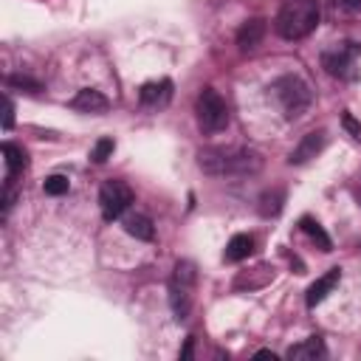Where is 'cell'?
Returning a JSON list of instances; mask_svg holds the SVG:
<instances>
[{
	"label": "cell",
	"instance_id": "1",
	"mask_svg": "<svg viewBox=\"0 0 361 361\" xmlns=\"http://www.w3.org/2000/svg\"><path fill=\"white\" fill-rule=\"evenodd\" d=\"M197 164L206 175L214 178H240V175H254L262 166L259 152L254 149H200Z\"/></svg>",
	"mask_w": 361,
	"mask_h": 361
},
{
	"label": "cell",
	"instance_id": "2",
	"mask_svg": "<svg viewBox=\"0 0 361 361\" xmlns=\"http://www.w3.org/2000/svg\"><path fill=\"white\" fill-rule=\"evenodd\" d=\"M319 20H322L319 0H288L276 14L274 28L282 39H305L307 34L316 31Z\"/></svg>",
	"mask_w": 361,
	"mask_h": 361
},
{
	"label": "cell",
	"instance_id": "3",
	"mask_svg": "<svg viewBox=\"0 0 361 361\" xmlns=\"http://www.w3.org/2000/svg\"><path fill=\"white\" fill-rule=\"evenodd\" d=\"M195 265L189 259H178L169 276V307L178 322H183L192 310V290H195Z\"/></svg>",
	"mask_w": 361,
	"mask_h": 361
},
{
	"label": "cell",
	"instance_id": "4",
	"mask_svg": "<svg viewBox=\"0 0 361 361\" xmlns=\"http://www.w3.org/2000/svg\"><path fill=\"white\" fill-rule=\"evenodd\" d=\"M195 113H197V124L203 133H220L228 127V107L214 87L200 90V96L195 102Z\"/></svg>",
	"mask_w": 361,
	"mask_h": 361
},
{
	"label": "cell",
	"instance_id": "5",
	"mask_svg": "<svg viewBox=\"0 0 361 361\" xmlns=\"http://www.w3.org/2000/svg\"><path fill=\"white\" fill-rule=\"evenodd\" d=\"M274 96L282 104L285 118H299L310 104V87L299 76H282L274 82Z\"/></svg>",
	"mask_w": 361,
	"mask_h": 361
},
{
	"label": "cell",
	"instance_id": "6",
	"mask_svg": "<svg viewBox=\"0 0 361 361\" xmlns=\"http://www.w3.org/2000/svg\"><path fill=\"white\" fill-rule=\"evenodd\" d=\"M130 203H133V189L124 180H107V183H102V189H99V209H102V217L107 223L116 220V217H121Z\"/></svg>",
	"mask_w": 361,
	"mask_h": 361
},
{
	"label": "cell",
	"instance_id": "7",
	"mask_svg": "<svg viewBox=\"0 0 361 361\" xmlns=\"http://www.w3.org/2000/svg\"><path fill=\"white\" fill-rule=\"evenodd\" d=\"M355 56H358V45L355 42H341V45H336V48L322 54V65H324V71L330 76L347 79V76H353Z\"/></svg>",
	"mask_w": 361,
	"mask_h": 361
},
{
	"label": "cell",
	"instance_id": "8",
	"mask_svg": "<svg viewBox=\"0 0 361 361\" xmlns=\"http://www.w3.org/2000/svg\"><path fill=\"white\" fill-rule=\"evenodd\" d=\"M322 149H324V133H322V130H313V133L302 135V141L290 149L288 164H290V166H302V164H307L310 158H316Z\"/></svg>",
	"mask_w": 361,
	"mask_h": 361
},
{
	"label": "cell",
	"instance_id": "9",
	"mask_svg": "<svg viewBox=\"0 0 361 361\" xmlns=\"http://www.w3.org/2000/svg\"><path fill=\"white\" fill-rule=\"evenodd\" d=\"M274 274H276L274 265L259 262V265H254V268L237 274V279H234V290H257V288H265V285L274 279Z\"/></svg>",
	"mask_w": 361,
	"mask_h": 361
},
{
	"label": "cell",
	"instance_id": "10",
	"mask_svg": "<svg viewBox=\"0 0 361 361\" xmlns=\"http://www.w3.org/2000/svg\"><path fill=\"white\" fill-rule=\"evenodd\" d=\"M3 155H6V186H14L17 175H23L25 166H28V155H25L23 147H17L11 141L3 144Z\"/></svg>",
	"mask_w": 361,
	"mask_h": 361
},
{
	"label": "cell",
	"instance_id": "11",
	"mask_svg": "<svg viewBox=\"0 0 361 361\" xmlns=\"http://www.w3.org/2000/svg\"><path fill=\"white\" fill-rule=\"evenodd\" d=\"M338 279H341V268H330L324 276H319L310 288H307V296H305V302H307V307H316V305H322L324 299H327V293L338 285Z\"/></svg>",
	"mask_w": 361,
	"mask_h": 361
},
{
	"label": "cell",
	"instance_id": "12",
	"mask_svg": "<svg viewBox=\"0 0 361 361\" xmlns=\"http://www.w3.org/2000/svg\"><path fill=\"white\" fill-rule=\"evenodd\" d=\"M265 20L262 17H251V20H245L243 25H240V31H237V45H240V51H254L259 42H262V37H265Z\"/></svg>",
	"mask_w": 361,
	"mask_h": 361
},
{
	"label": "cell",
	"instance_id": "13",
	"mask_svg": "<svg viewBox=\"0 0 361 361\" xmlns=\"http://www.w3.org/2000/svg\"><path fill=\"white\" fill-rule=\"evenodd\" d=\"M172 96V82L169 79H158V82H144L141 90H138V99L144 107H158V104H166Z\"/></svg>",
	"mask_w": 361,
	"mask_h": 361
},
{
	"label": "cell",
	"instance_id": "14",
	"mask_svg": "<svg viewBox=\"0 0 361 361\" xmlns=\"http://www.w3.org/2000/svg\"><path fill=\"white\" fill-rule=\"evenodd\" d=\"M107 104H110L107 96L99 93V90H93V87H82V90L71 99V107L79 110V113H104Z\"/></svg>",
	"mask_w": 361,
	"mask_h": 361
},
{
	"label": "cell",
	"instance_id": "15",
	"mask_svg": "<svg viewBox=\"0 0 361 361\" xmlns=\"http://www.w3.org/2000/svg\"><path fill=\"white\" fill-rule=\"evenodd\" d=\"M324 355V341H322V336H307L305 341H299V344H293L290 350H288V358L290 361H316V358H322Z\"/></svg>",
	"mask_w": 361,
	"mask_h": 361
},
{
	"label": "cell",
	"instance_id": "16",
	"mask_svg": "<svg viewBox=\"0 0 361 361\" xmlns=\"http://www.w3.org/2000/svg\"><path fill=\"white\" fill-rule=\"evenodd\" d=\"M254 251V237L251 234H234L223 251V259L226 262H243L248 254Z\"/></svg>",
	"mask_w": 361,
	"mask_h": 361
},
{
	"label": "cell",
	"instance_id": "17",
	"mask_svg": "<svg viewBox=\"0 0 361 361\" xmlns=\"http://www.w3.org/2000/svg\"><path fill=\"white\" fill-rule=\"evenodd\" d=\"M124 231L130 237H135V240H144V243H149L155 237V226H152V220L147 214H130L124 220Z\"/></svg>",
	"mask_w": 361,
	"mask_h": 361
},
{
	"label": "cell",
	"instance_id": "18",
	"mask_svg": "<svg viewBox=\"0 0 361 361\" xmlns=\"http://www.w3.org/2000/svg\"><path fill=\"white\" fill-rule=\"evenodd\" d=\"M282 203H285V192H282L279 186L265 189V192L259 195V214H262V217H276V214L282 212Z\"/></svg>",
	"mask_w": 361,
	"mask_h": 361
},
{
	"label": "cell",
	"instance_id": "19",
	"mask_svg": "<svg viewBox=\"0 0 361 361\" xmlns=\"http://www.w3.org/2000/svg\"><path fill=\"white\" fill-rule=\"evenodd\" d=\"M299 228H302L313 243H319V248H322V251H330V245H333V243H330V237L324 234V228H322L313 217H302V220H299Z\"/></svg>",
	"mask_w": 361,
	"mask_h": 361
},
{
	"label": "cell",
	"instance_id": "20",
	"mask_svg": "<svg viewBox=\"0 0 361 361\" xmlns=\"http://www.w3.org/2000/svg\"><path fill=\"white\" fill-rule=\"evenodd\" d=\"M42 189H45V195L59 197V195H65V192L71 189V180H68L65 175H48V178L42 180Z\"/></svg>",
	"mask_w": 361,
	"mask_h": 361
},
{
	"label": "cell",
	"instance_id": "21",
	"mask_svg": "<svg viewBox=\"0 0 361 361\" xmlns=\"http://www.w3.org/2000/svg\"><path fill=\"white\" fill-rule=\"evenodd\" d=\"M113 149H116V141H113V138H99L96 147H93V152H90V158H93L96 164H104V161L113 155Z\"/></svg>",
	"mask_w": 361,
	"mask_h": 361
},
{
	"label": "cell",
	"instance_id": "22",
	"mask_svg": "<svg viewBox=\"0 0 361 361\" xmlns=\"http://www.w3.org/2000/svg\"><path fill=\"white\" fill-rule=\"evenodd\" d=\"M330 8L336 14H355L361 11V0H330Z\"/></svg>",
	"mask_w": 361,
	"mask_h": 361
},
{
	"label": "cell",
	"instance_id": "23",
	"mask_svg": "<svg viewBox=\"0 0 361 361\" xmlns=\"http://www.w3.org/2000/svg\"><path fill=\"white\" fill-rule=\"evenodd\" d=\"M8 85H11V87H20V90H25V93H39V90H42L39 82H34V79H28V76H11Z\"/></svg>",
	"mask_w": 361,
	"mask_h": 361
},
{
	"label": "cell",
	"instance_id": "24",
	"mask_svg": "<svg viewBox=\"0 0 361 361\" xmlns=\"http://www.w3.org/2000/svg\"><path fill=\"white\" fill-rule=\"evenodd\" d=\"M341 124H344V130H347V133H350L355 141H361V124H358V121H355L350 113H344V116H341Z\"/></svg>",
	"mask_w": 361,
	"mask_h": 361
},
{
	"label": "cell",
	"instance_id": "25",
	"mask_svg": "<svg viewBox=\"0 0 361 361\" xmlns=\"http://www.w3.org/2000/svg\"><path fill=\"white\" fill-rule=\"evenodd\" d=\"M11 124H14V104H11L8 96H3V127L8 130Z\"/></svg>",
	"mask_w": 361,
	"mask_h": 361
},
{
	"label": "cell",
	"instance_id": "26",
	"mask_svg": "<svg viewBox=\"0 0 361 361\" xmlns=\"http://www.w3.org/2000/svg\"><path fill=\"white\" fill-rule=\"evenodd\" d=\"M189 353H192V338H186V347L180 350V358H189Z\"/></svg>",
	"mask_w": 361,
	"mask_h": 361
},
{
	"label": "cell",
	"instance_id": "27",
	"mask_svg": "<svg viewBox=\"0 0 361 361\" xmlns=\"http://www.w3.org/2000/svg\"><path fill=\"white\" fill-rule=\"evenodd\" d=\"M257 358H271V361H276V355H274L271 350H259V353H257Z\"/></svg>",
	"mask_w": 361,
	"mask_h": 361
},
{
	"label": "cell",
	"instance_id": "28",
	"mask_svg": "<svg viewBox=\"0 0 361 361\" xmlns=\"http://www.w3.org/2000/svg\"><path fill=\"white\" fill-rule=\"evenodd\" d=\"M355 200H358V203H361V180H358V183H355Z\"/></svg>",
	"mask_w": 361,
	"mask_h": 361
}]
</instances>
